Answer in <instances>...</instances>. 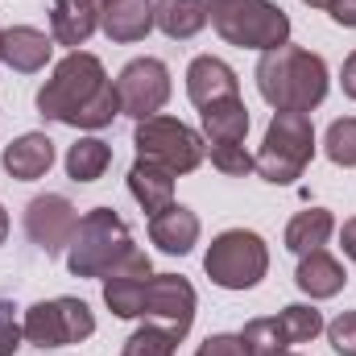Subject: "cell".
I'll use <instances>...</instances> for the list:
<instances>
[{"instance_id":"6da1fadb","label":"cell","mask_w":356,"mask_h":356,"mask_svg":"<svg viewBox=\"0 0 356 356\" xmlns=\"http://www.w3.org/2000/svg\"><path fill=\"white\" fill-rule=\"evenodd\" d=\"M38 112L71 129H104L120 116V99L116 83L104 75V63L95 54L71 50L38 91Z\"/></svg>"},{"instance_id":"7a4b0ae2","label":"cell","mask_w":356,"mask_h":356,"mask_svg":"<svg viewBox=\"0 0 356 356\" xmlns=\"http://www.w3.org/2000/svg\"><path fill=\"white\" fill-rule=\"evenodd\" d=\"M257 88L273 112H311L327 95V63L302 46L266 50L257 63Z\"/></svg>"},{"instance_id":"3957f363","label":"cell","mask_w":356,"mask_h":356,"mask_svg":"<svg viewBox=\"0 0 356 356\" xmlns=\"http://www.w3.org/2000/svg\"><path fill=\"white\" fill-rule=\"evenodd\" d=\"M133 236L124 228V220L112 207H95L79 220L71 245H67V269L75 277H104L108 269H116L133 253Z\"/></svg>"},{"instance_id":"277c9868","label":"cell","mask_w":356,"mask_h":356,"mask_svg":"<svg viewBox=\"0 0 356 356\" xmlns=\"http://www.w3.org/2000/svg\"><path fill=\"white\" fill-rule=\"evenodd\" d=\"M207 21L228 46L277 50L290 38V17L269 0H207Z\"/></svg>"},{"instance_id":"5b68a950","label":"cell","mask_w":356,"mask_h":356,"mask_svg":"<svg viewBox=\"0 0 356 356\" xmlns=\"http://www.w3.org/2000/svg\"><path fill=\"white\" fill-rule=\"evenodd\" d=\"M315 158V129H311V116L307 112H273L266 129V141H261V154H257V175L266 182H294L302 178L307 162Z\"/></svg>"},{"instance_id":"8992f818","label":"cell","mask_w":356,"mask_h":356,"mask_svg":"<svg viewBox=\"0 0 356 356\" xmlns=\"http://www.w3.org/2000/svg\"><path fill=\"white\" fill-rule=\"evenodd\" d=\"M203 269L224 290H253L269 269V249L257 232L232 228V232H220L211 241V249L203 257Z\"/></svg>"},{"instance_id":"52a82bcc","label":"cell","mask_w":356,"mask_h":356,"mask_svg":"<svg viewBox=\"0 0 356 356\" xmlns=\"http://www.w3.org/2000/svg\"><path fill=\"white\" fill-rule=\"evenodd\" d=\"M133 145H137L141 158L166 166L170 175H191L203 162V154H207L203 137L195 129H186L182 120H175V116H145V120H137Z\"/></svg>"},{"instance_id":"ba28073f","label":"cell","mask_w":356,"mask_h":356,"mask_svg":"<svg viewBox=\"0 0 356 356\" xmlns=\"http://www.w3.org/2000/svg\"><path fill=\"white\" fill-rule=\"evenodd\" d=\"M21 332L38 348H67V344H83L91 332H95V315H91L88 302H79V298L33 302L25 311Z\"/></svg>"},{"instance_id":"9c48e42d","label":"cell","mask_w":356,"mask_h":356,"mask_svg":"<svg viewBox=\"0 0 356 356\" xmlns=\"http://www.w3.org/2000/svg\"><path fill=\"white\" fill-rule=\"evenodd\" d=\"M116 99H120V112L124 116H158L162 104L170 99V71L162 58H133L120 79H116Z\"/></svg>"},{"instance_id":"30bf717a","label":"cell","mask_w":356,"mask_h":356,"mask_svg":"<svg viewBox=\"0 0 356 356\" xmlns=\"http://www.w3.org/2000/svg\"><path fill=\"white\" fill-rule=\"evenodd\" d=\"M141 315L158 327H166L175 340H182L195 323V286L178 273H154L145 286Z\"/></svg>"},{"instance_id":"8fae6325","label":"cell","mask_w":356,"mask_h":356,"mask_svg":"<svg viewBox=\"0 0 356 356\" xmlns=\"http://www.w3.org/2000/svg\"><path fill=\"white\" fill-rule=\"evenodd\" d=\"M75 228H79V216H75V207H71L63 195H38V199L25 207V232H29V241H33L46 257L63 253V249L71 245Z\"/></svg>"},{"instance_id":"7c38bea8","label":"cell","mask_w":356,"mask_h":356,"mask_svg":"<svg viewBox=\"0 0 356 356\" xmlns=\"http://www.w3.org/2000/svg\"><path fill=\"white\" fill-rule=\"evenodd\" d=\"M154 277V266L141 249H133L116 269L104 273V302L116 319H137L141 315V302H145V286Z\"/></svg>"},{"instance_id":"4fadbf2b","label":"cell","mask_w":356,"mask_h":356,"mask_svg":"<svg viewBox=\"0 0 356 356\" xmlns=\"http://www.w3.org/2000/svg\"><path fill=\"white\" fill-rule=\"evenodd\" d=\"M186 95L195 99V108H207V104H220V99L241 95V79H236V71L228 63H220L211 54H199L186 67Z\"/></svg>"},{"instance_id":"5bb4252c","label":"cell","mask_w":356,"mask_h":356,"mask_svg":"<svg viewBox=\"0 0 356 356\" xmlns=\"http://www.w3.org/2000/svg\"><path fill=\"white\" fill-rule=\"evenodd\" d=\"M149 241H154L162 253H170V257L191 253L195 241H199V216H195L191 207H182V203H170L166 211L149 216Z\"/></svg>"},{"instance_id":"9a60e30c","label":"cell","mask_w":356,"mask_h":356,"mask_svg":"<svg viewBox=\"0 0 356 356\" xmlns=\"http://www.w3.org/2000/svg\"><path fill=\"white\" fill-rule=\"evenodd\" d=\"M50 50H54V42H50L42 29H33V25H13V29H4L0 63H8V67L21 71V75H33V71H42V67L50 63Z\"/></svg>"},{"instance_id":"2e32d148","label":"cell","mask_w":356,"mask_h":356,"mask_svg":"<svg viewBox=\"0 0 356 356\" xmlns=\"http://www.w3.org/2000/svg\"><path fill=\"white\" fill-rule=\"evenodd\" d=\"M0 162H4L8 178L33 182V178H42L50 166H54V141H50L46 133H25V137H17V141L4 145Z\"/></svg>"},{"instance_id":"e0dca14e","label":"cell","mask_w":356,"mask_h":356,"mask_svg":"<svg viewBox=\"0 0 356 356\" xmlns=\"http://www.w3.org/2000/svg\"><path fill=\"white\" fill-rule=\"evenodd\" d=\"M99 25V4L95 0H54L50 8V33L58 46L79 50Z\"/></svg>"},{"instance_id":"ac0fdd59","label":"cell","mask_w":356,"mask_h":356,"mask_svg":"<svg viewBox=\"0 0 356 356\" xmlns=\"http://www.w3.org/2000/svg\"><path fill=\"white\" fill-rule=\"evenodd\" d=\"M99 25L112 42H141L154 29V0H108V8H99Z\"/></svg>"},{"instance_id":"d6986e66","label":"cell","mask_w":356,"mask_h":356,"mask_svg":"<svg viewBox=\"0 0 356 356\" xmlns=\"http://www.w3.org/2000/svg\"><path fill=\"white\" fill-rule=\"evenodd\" d=\"M129 191L149 216H158V211H166L175 203V175L166 166L149 162V158H137L133 170H129Z\"/></svg>"},{"instance_id":"ffe728a7","label":"cell","mask_w":356,"mask_h":356,"mask_svg":"<svg viewBox=\"0 0 356 356\" xmlns=\"http://www.w3.org/2000/svg\"><path fill=\"white\" fill-rule=\"evenodd\" d=\"M294 282H298V290L311 294V298H332V294L344 290L348 273H344V266H340L336 257H327L323 249H315V253H307V257L298 261Z\"/></svg>"},{"instance_id":"44dd1931","label":"cell","mask_w":356,"mask_h":356,"mask_svg":"<svg viewBox=\"0 0 356 356\" xmlns=\"http://www.w3.org/2000/svg\"><path fill=\"white\" fill-rule=\"evenodd\" d=\"M154 25L166 38H195L207 25V0H154Z\"/></svg>"},{"instance_id":"7402d4cb","label":"cell","mask_w":356,"mask_h":356,"mask_svg":"<svg viewBox=\"0 0 356 356\" xmlns=\"http://www.w3.org/2000/svg\"><path fill=\"white\" fill-rule=\"evenodd\" d=\"M199 116H203V133L211 137V145H220V141H245V133H249V108H245L241 95L207 104V108H199Z\"/></svg>"},{"instance_id":"603a6c76","label":"cell","mask_w":356,"mask_h":356,"mask_svg":"<svg viewBox=\"0 0 356 356\" xmlns=\"http://www.w3.org/2000/svg\"><path fill=\"white\" fill-rule=\"evenodd\" d=\"M332 228H336L332 211H323V207L298 211V216L286 224V249H290V253H298V257H307V253H315V249H323V245H327Z\"/></svg>"},{"instance_id":"cb8c5ba5","label":"cell","mask_w":356,"mask_h":356,"mask_svg":"<svg viewBox=\"0 0 356 356\" xmlns=\"http://www.w3.org/2000/svg\"><path fill=\"white\" fill-rule=\"evenodd\" d=\"M108 166H112V145L99 137H79L67 149V175L75 182H95V178H104Z\"/></svg>"},{"instance_id":"d4e9b609","label":"cell","mask_w":356,"mask_h":356,"mask_svg":"<svg viewBox=\"0 0 356 356\" xmlns=\"http://www.w3.org/2000/svg\"><path fill=\"white\" fill-rule=\"evenodd\" d=\"M241 340H245L249 356H282L286 348H290V336H286L282 315H269V319H253V323H245Z\"/></svg>"},{"instance_id":"484cf974","label":"cell","mask_w":356,"mask_h":356,"mask_svg":"<svg viewBox=\"0 0 356 356\" xmlns=\"http://www.w3.org/2000/svg\"><path fill=\"white\" fill-rule=\"evenodd\" d=\"M175 348H178V340L166 327L145 323V327H137V332L124 340V353L120 356H175Z\"/></svg>"},{"instance_id":"4316f807","label":"cell","mask_w":356,"mask_h":356,"mask_svg":"<svg viewBox=\"0 0 356 356\" xmlns=\"http://www.w3.org/2000/svg\"><path fill=\"white\" fill-rule=\"evenodd\" d=\"M282 323H286L290 344H307V340H315V336L327 327V323H323V315H319L315 307H302V302L286 307V311H282Z\"/></svg>"},{"instance_id":"83f0119b","label":"cell","mask_w":356,"mask_h":356,"mask_svg":"<svg viewBox=\"0 0 356 356\" xmlns=\"http://www.w3.org/2000/svg\"><path fill=\"white\" fill-rule=\"evenodd\" d=\"M323 149H327V158H332L336 166H356V116L332 120Z\"/></svg>"},{"instance_id":"f1b7e54d","label":"cell","mask_w":356,"mask_h":356,"mask_svg":"<svg viewBox=\"0 0 356 356\" xmlns=\"http://www.w3.org/2000/svg\"><path fill=\"white\" fill-rule=\"evenodd\" d=\"M211 166L220 170V175H249V170H257V158L241 145V141H220V145H211Z\"/></svg>"},{"instance_id":"f546056e","label":"cell","mask_w":356,"mask_h":356,"mask_svg":"<svg viewBox=\"0 0 356 356\" xmlns=\"http://www.w3.org/2000/svg\"><path fill=\"white\" fill-rule=\"evenodd\" d=\"M327 340L340 356H356V311H344L327 323Z\"/></svg>"},{"instance_id":"4dcf8cb0","label":"cell","mask_w":356,"mask_h":356,"mask_svg":"<svg viewBox=\"0 0 356 356\" xmlns=\"http://www.w3.org/2000/svg\"><path fill=\"white\" fill-rule=\"evenodd\" d=\"M21 323L13 319V307L8 302H0V356H13L17 348H21Z\"/></svg>"},{"instance_id":"1f68e13d","label":"cell","mask_w":356,"mask_h":356,"mask_svg":"<svg viewBox=\"0 0 356 356\" xmlns=\"http://www.w3.org/2000/svg\"><path fill=\"white\" fill-rule=\"evenodd\" d=\"M195 356H249V348L241 336H207Z\"/></svg>"},{"instance_id":"d6a6232c","label":"cell","mask_w":356,"mask_h":356,"mask_svg":"<svg viewBox=\"0 0 356 356\" xmlns=\"http://www.w3.org/2000/svg\"><path fill=\"white\" fill-rule=\"evenodd\" d=\"M332 17H336V25H348V29H356V0H336Z\"/></svg>"},{"instance_id":"836d02e7","label":"cell","mask_w":356,"mask_h":356,"mask_svg":"<svg viewBox=\"0 0 356 356\" xmlns=\"http://www.w3.org/2000/svg\"><path fill=\"white\" fill-rule=\"evenodd\" d=\"M340 83H344V95L356 99V50L344 58V75H340Z\"/></svg>"},{"instance_id":"e575fe53","label":"cell","mask_w":356,"mask_h":356,"mask_svg":"<svg viewBox=\"0 0 356 356\" xmlns=\"http://www.w3.org/2000/svg\"><path fill=\"white\" fill-rule=\"evenodd\" d=\"M340 249H344V257L356 261V220H348V224L340 228Z\"/></svg>"},{"instance_id":"d590c367","label":"cell","mask_w":356,"mask_h":356,"mask_svg":"<svg viewBox=\"0 0 356 356\" xmlns=\"http://www.w3.org/2000/svg\"><path fill=\"white\" fill-rule=\"evenodd\" d=\"M302 4H311V8H327V13L336 8V0H302Z\"/></svg>"},{"instance_id":"8d00e7d4","label":"cell","mask_w":356,"mask_h":356,"mask_svg":"<svg viewBox=\"0 0 356 356\" xmlns=\"http://www.w3.org/2000/svg\"><path fill=\"white\" fill-rule=\"evenodd\" d=\"M4 236H8V211L0 207V245H4Z\"/></svg>"},{"instance_id":"74e56055","label":"cell","mask_w":356,"mask_h":356,"mask_svg":"<svg viewBox=\"0 0 356 356\" xmlns=\"http://www.w3.org/2000/svg\"><path fill=\"white\" fill-rule=\"evenodd\" d=\"M0 42H4V29H0Z\"/></svg>"},{"instance_id":"f35d334b","label":"cell","mask_w":356,"mask_h":356,"mask_svg":"<svg viewBox=\"0 0 356 356\" xmlns=\"http://www.w3.org/2000/svg\"><path fill=\"white\" fill-rule=\"evenodd\" d=\"M282 356H294V353H282Z\"/></svg>"}]
</instances>
